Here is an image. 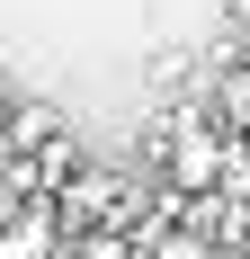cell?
I'll return each instance as SVG.
<instances>
[{
	"mask_svg": "<svg viewBox=\"0 0 250 259\" xmlns=\"http://www.w3.org/2000/svg\"><path fill=\"white\" fill-rule=\"evenodd\" d=\"M18 107H27V99H18V72H9V63H0V125H9V116H18Z\"/></svg>",
	"mask_w": 250,
	"mask_h": 259,
	"instance_id": "cell-3",
	"label": "cell"
},
{
	"mask_svg": "<svg viewBox=\"0 0 250 259\" xmlns=\"http://www.w3.org/2000/svg\"><path fill=\"white\" fill-rule=\"evenodd\" d=\"M143 259H224L205 233H161V241H143Z\"/></svg>",
	"mask_w": 250,
	"mask_h": 259,
	"instance_id": "cell-2",
	"label": "cell"
},
{
	"mask_svg": "<svg viewBox=\"0 0 250 259\" xmlns=\"http://www.w3.org/2000/svg\"><path fill=\"white\" fill-rule=\"evenodd\" d=\"M215 116H224L232 143H250V54H232L224 72H215Z\"/></svg>",
	"mask_w": 250,
	"mask_h": 259,
	"instance_id": "cell-1",
	"label": "cell"
}]
</instances>
